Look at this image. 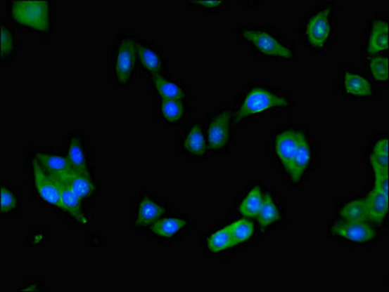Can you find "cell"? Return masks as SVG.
I'll use <instances>...</instances> for the list:
<instances>
[{
  "mask_svg": "<svg viewBox=\"0 0 389 292\" xmlns=\"http://www.w3.org/2000/svg\"><path fill=\"white\" fill-rule=\"evenodd\" d=\"M9 14L17 25L32 32L47 34L54 29V5L52 1H10Z\"/></svg>",
  "mask_w": 389,
  "mask_h": 292,
  "instance_id": "1",
  "label": "cell"
},
{
  "mask_svg": "<svg viewBox=\"0 0 389 292\" xmlns=\"http://www.w3.org/2000/svg\"><path fill=\"white\" fill-rule=\"evenodd\" d=\"M289 105L287 98L275 94L264 88L250 90L240 105L236 120L241 121L254 115L262 114L272 108L285 107Z\"/></svg>",
  "mask_w": 389,
  "mask_h": 292,
  "instance_id": "2",
  "label": "cell"
},
{
  "mask_svg": "<svg viewBox=\"0 0 389 292\" xmlns=\"http://www.w3.org/2000/svg\"><path fill=\"white\" fill-rule=\"evenodd\" d=\"M137 60L135 40L129 36L121 37L113 50V72L115 82L125 87L132 79Z\"/></svg>",
  "mask_w": 389,
  "mask_h": 292,
  "instance_id": "3",
  "label": "cell"
},
{
  "mask_svg": "<svg viewBox=\"0 0 389 292\" xmlns=\"http://www.w3.org/2000/svg\"><path fill=\"white\" fill-rule=\"evenodd\" d=\"M375 172V185L365 199L369 220L381 223L388 211V170L372 165Z\"/></svg>",
  "mask_w": 389,
  "mask_h": 292,
  "instance_id": "4",
  "label": "cell"
},
{
  "mask_svg": "<svg viewBox=\"0 0 389 292\" xmlns=\"http://www.w3.org/2000/svg\"><path fill=\"white\" fill-rule=\"evenodd\" d=\"M241 35L264 56L291 59L294 53L274 35L261 29H243Z\"/></svg>",
  "mask_w": 389,
  "mask_h": 292,
  "instance_id": "5",
  "label": "cell"
},
{
  "mask_svg": "<svg viewBox=\"0 0 389 292\" xmlns=\"http://www.w3.org/2000/svg\"><path fill=\"white\" fill-rule=\"evenodd\" d=\"M332 34V7H326L313 15L305 26V37L313 47L323 48Z\"/></svg>",
  "mask_w": 389,
  "mask_h": 292,
  "instance_id": "6",
  "label": "cell"
},
{
  "mask_svg": "<svg viewBox=\"0 0 389 292\" xmlns=\"http://www.w3.org/2000/svg\"><path fill=\"white\" fill-rule=\"evenodd\" d=\"M333 235L351 243L365 244L376 238V232L366 221H338L331 227Z\"/></svg>",
  "mask_w": 389,
  "mask_h": 292,
  "instance_id": "7",
  "label": "cell"
},
{
  "mask_svg": "<svg viewBox=\"0 0 389 292\" xmlns=\"http://www.w3.org/2000/svg\"><path fill=\"white\" fill-rule=\"evenodd\" d=\"M231 113L229 110L215 115L207 127V142L211 150H222L231 140Z\"/></svg>",
  "mask_w": 389,
  "mask_h": 292,
  "instance_id": "8",
  "label": "cell"
},
{
  "mask_svg": "<svg viewBox=\"0 0 389 292\" xmlns=\"http://www.w3.org/2000/svg\"><path fill=\"white\" fill-rule=\"evenodd\" d=\"M32 175H34V187L43 201L60 208V190L59 185L48 175L39 161L32 159Z\"/></svg>",
  "mask_w": 389,
  "mask_h": 292,
  "instance_id": "9",
  "label": "cell"
},
{
  "mask_svg": "<svg viewBox=\"0 0 389 292\" xmlns=\"http://www.w3.org/2000/svg\"><path fill=\"white\" fill-rule=\"evenodd\" d=\"M167 208L158 199L150 195L141 196L136 206L134 223L138 227H148L165 215Z\"/></svg>",
  "mask_w": 389,
  "mask_h": 292,
  "instance_id": "10",
  "label": "cell"
},
{
  "mask_svg": "<svg viewBox=\"0 0 389 292\" xmlns=\"http://www.w3.org/2000/svg\"><path fill=\"white\" fill-rule=\"evenodd\" d=\"M34 158L39 161L43 170L51 176L53 180L67 182L72 173L75 172L69 159L64 156L40 152L39 151V152L35 153Z\"/></svg>",
  "mask_w": 389,
  "mask_h": 292,
  "instance_id": "11",
  "label": "cell"
},
{
  "mask_svg": "<svg viewBox=\"0 0 389 292\" xmlns=\"http://www.w3.org/2000/svg\"><path fill=\"white\" fill-rule=\"evenodd\" d=\"M298 145H299V132H295L294 130L284 131L275 138V154L288 173L291 171Z\"/></svg>",
  "mask_w": 389,
  "mask_h": 292,
  "instance_id": "12",
  "label": "cell"
},
{
  "mask_svg": "<svg viewBox=\"0 0 389 292\" xmlns=\"http://www.w3.org/2000/svg\"><path fill=\"white\" fill-rule=\"evenodd\" d=\"M55 181L59 185L60 190V210L67 211L73 218L77 219L78 223L86 225L88 221L82 211V199L73 192L67 182Z\"/></svg>",
  "mask_w": 389,
  "mask_h": 292,
  "instance_id": "13",
  "label": "cell"
},
{
  "mask_svg": "<svg viewBox=\"0 0 389 292\" xmlns=\"http://www.w3.org/2000/svg\"><path fill=\"white\" fill-rule=\"evenodd\" d=\"M188 227V220L181 216L158 219L151 225V233L160 239H173Z\"/></svg>",
  "mask_w": 389,
  "mask_h": 292,
  "instance_id": "14",
  "label": "cell"
},
{
  "mask_svg": "<svg viewBox=\"0 0 389 292\" xmlns=\"http://www.w3.org/2000/svg\"><path fill=\"white\" fill-rule=\"evenodd\" d=\"M67 158L77 172L90 173L88 168V156L84 143L78 135H72L68 138Z\"/></svg>",
  "mask_w": 389,
  "mask_h": 292,
  "instance_id": "15",
  "label": "cell"
},
{
  "mask_svg": "<svg viewBox=\"0 0 389 292\" xmlns=\"http://www.w3.org/2000/svg\"><path fill=\"white\" fill-rule=\"evenodd\" d=\"M312 159V150H310V142L302 132H299V145H298L297 152H295L294 161H293L290 175L292 180L297 182L307 170Z\"/></svg>",
  "mask_w": 389,
  "mask_h": 292,
  "instance_id": "16",
  "label": "cell"
},
{
  "mask_svg": "<svg viewBox=\"0 0 389 292\" xmlns=\"http://www.w3.org/2000/svg\"><path fill=\"white\" fill-rule=\"evenodd\" d=\"M343 87L351 97L369 98L373 95V86L367 78L357 72H345L343 74Z\"/></svg>",
  "mask_w": 389,
  "mask_h": 292,
  "instance_id": "17",
  "label": "cell"
},
{
  "mask_svg": "<svg viewBox=\"0 0 389 292\" xmlns=\"http://www.w3.org/2000/svg\"><path fill=\"white\" fill-rule=\"evenodd\" d=\"M388 48V22L383 19L373 22L368 40L369 55H376Z\"/></svg>",
  "mask_w": 389,
  "mask_h": 292,
  "instance_id": "18",
  "label": "cell"
},
{
  "mask_svg": "<svg viewBox=\"0 0 389 292\" xmlns=\"http://www.w3.org/2000/svg\"><path fill=\"white\" fill-rule=\"evenodd\" d=\"M183 147L191 155L203 156L206 153L207 143L200 124H193L184 135Z\"/></svg>",
  "mask_w": 389,
  "mask_h": 292,
  "instance_id": "19",
  "label": "cell"
},
{
  "mask_svg": "<svg viewBox=\"0 0 389 292\" xmlns=\"http://www.w3.org/2000/svg\"><path fill=\"white\" fill-rule=\"evenodd\" d=\"M136 51L144 69L153 74H159L163 67L161 55L154 48L143 44H136Z\"/></svg>",
  "mask_w": 389,
  "mask_h": 292,
  "instance_id": "20",
  "label": "cell"
},
{
  "mask_svg": "<svg viewBox=\"0 0 389 292\" xmlns=\"http://www.w3.org/2000/svg\"><path fill=\"white\" fill-rule=\"evenodd\" d=\"M153 83L158 94L162 100H181L186 97L183 88L177 83L170 81L160 74L153 75Z\"/></svg>",
  "mask_w": 389,
  "mask_h": 292,
  "instance_id": "21",
  "label": "cell"
},
{
  "mask_svg": "<svg viewBox=\"0 0 389 292\" xmlns=\"http://www.w3.org/2000/svg\"><path fill=\"white\" fill-rule=\"evenodd\" d=\"M67 183L72 188L73 192L82 199L90 197L95 191V185L90 173H79L75 171Z\"/></svg>",
  "mask_w": 389,
  "mask_h": 292,
  "instance_id": "22",
  "label": "cell"
},
{
  "mask_svg": "<svg viewBox=\"0 0 389 292\" xmlns=\"http://www.w3.org/2000/svg\"><path fill=\"white\" fill-rule=\"evenodd\" d=\"M257 218L262 230L269 227L272 224L281 218V213L278 210L276 204L269 193L265 194L264 196V202H262L261 211Z\"/></svg>",
  "mask_w": 389,
  "mask_h": 292,
  "instance_id": "23",
  "label": "cell"
},
{
  "mask_svg": "<svg viewBox=\"0 0 389 292\" xmlns=\"http://www.w3.org/2000/svg\"><path fill=\"white\" fill-rule=\"evenodd\" d=\"M262 202H264V196L261 188L260 186H255L240 204V213L246 218H257L261 211Z\"/></svg>",
  "mask_w": 389,
  "mask_h": 292,
  "instance_id": "24",
  "label": "cell"
},
{
  "mask_svg": "<svg viewBox=\"0 0 389 292\" xmlns=\"http://www.w3.org/2000/svg\"><path fill=\"white\" fill-rule=\"evenodd\" d=\"M340 215L343 220L367 221L369 220L367 205L365 200L350 201L340 208Z\"/></svg>",
  "mask_w": 389,
  "mask_h": 292,
  "instance_id": "25",
  "label": "cell"
},
{
  "mask_svg": "<svg viewBox=\"0 0 389 292\" xmlns=\"http://www.w3.org/2000/svg\"><path fill=\"white\" fill-rule=\"evenodd\" d=\"M234 244L232 240L231 230L229 225L212 234L207 241V248L212 253H222L231 248H234Z\"/></svg>",
  "mask_w": 389,
  "mask_h": 292,
  "instance_id": "26",
  "label": "cell"
},
{
  "mask_svg": "<svg viewBox=\"0 0 389 292\" xmlns=\"http://www.w3.org/2000/svg\"><path fill=\"white\" fill-rule=\"evenodd\" d=\"M160 113L163 119L169 123L180 122L184 115V100H162L160 103Z\"/></svg>",
  "mask_w": 389,
  "mask_h": 292,
  "instance_id": "27",
  "label": "cell"
},
{
  "mask_svg": "<svg viewBox=\"0 0 389 292\" xmlns=\"http://www.w3.org/2000/svg\"><path fill=\"white\" fill-rule=\"evenodd\" d=\"M229 227L234 246L249 241L255 232L254 224L249 219H240L234 223L229 224Z\"/></svg>",
  "mask_w": 389,
  "mask_h": 292,
  "instance_id": "28",
  "label": "cell"
},
{
  "mask_svg": "<svg viewBox=\"0 0 389 292\" xmlns=\"http://www.w3.org/2000/svg\"><path fill=\"white\" fill-rule=\"evenodd\" d=\"M371 75L376 82H386L388 80V59L383 56H374L369 62Z\"/></svg>",
  "mask_w": 389,
  "mask_h": 292,
  "instance_id": "29",
  "label": "cell"
},
{
  "mask_svg": "<svg viewBox=\"0 0 389 292\" xmlns=\"http://www.w3.org/2000/svg\"><path fill=\"white\" fill-rule=\"evenodd\" d=\"M16 48V40L13 29L8 25H1V59L5 62L13 54Z\"/></svg>",
  "mask_w": 389,
  "mask_h": 292,
  "instance_id": "30",
  "label": "cell"
},
{
  "mask_svg": "<svg viewBox=\"0 0 389 292\" xmlns=\"http://www.w3.org/2000/svg\"><path fill=\"white\" fill-rule=\"evenodd\" d=\"M20 200L17 194L11 188L2 185L1 187V211L4 215L13 213L19 208Z\"/></svg>",
  "mask_w": 389,
  "mask_h": 292,
  "instance_id": "31",
  "label": "cell"
},
{
  "mask_svg": "<svg viewBox=\"0 0 389 292\" xmlns=\"http://www.w3.org/2000/svg\"><path fill=\"white\" fill-rule=\"evenodd\" d=\"M374 155L388 156V138H381L374 146Z\"/></svg>",
  "mask_w": 389,
  "mask_h": 292,
  "instance_id": "32",
  "label": "cell"
},
{
  "mask_svg": "<svg viewBox=\"0 0 389 292\" xmlns=\"http://www.w3.org/2000/svg\"><path fill=\"white\" fill-rule=\"evenodd\" d=\"M226 4V2L224 1H196L193 2V4L199 5V7H202V8H206V9H214V8H218L219 6H222Z\"/></svg>",
  "mask_w": 389,
  "mask_h": 292,
  "instance_id": "33",
  "label": "cell"
}]
</instances>
